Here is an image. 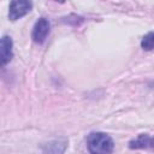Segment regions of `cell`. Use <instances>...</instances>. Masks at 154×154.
<instances>
[{
    "instance_id": "cell-3",
    "label": "cell",
    "mask_w": 154,
    "mask_h": 154,
    "mask_svg": "<svg viewBox=\"0 0 154 154\" xmlns=\"http://www.w3.org/2000/svg\"><path fill=\"white\" fill-rule=\"evenodd\" d=\"M51 30V24L49 20L46 18H38L37 22L35 23L32 31H31V38L35 43H43L49 34Z\"/></svg>"
},
{
    "instance_id": "cell-4",
    "label": "cell",
    "mask_w": 154,
    "mask_h": 154,
    "mask_svg": "<svg viewBox=\"0 0 154 154\" xmlns=\"http://www.w3.org/2000/svg\"><path fill=\"white\" fill-rule=\"evenodd\" d=\"M69 141L65 137L54 138L48 142H45L41 144V152L42 154H64L67 149Z\"/></svg>"
},
{
    "instance_id": "cell-6",
    "label": "cell",
    "mask_w": 154,
    "mask_h": 154,
    "mask_svg": "<svg viewBox=\"0 0 154 154\" xmlns=\"http://www.w3.org/2000/svg\"><path fill=\"white\" fill-rule=\"evenodd\" d=\"M130 149H154V137L149 136L148 134H140L136 138L131 140L129 142Z\"/></svg>"
},
{
    "instance_id": "cell-2",
    "label": "cell",
    "mask_w": 154,
    "mask_h": 154,
    "mask_svg": "<svg viewBox=\"0 0 154 154\" xmlns=\"http://www.w3.org/2000/svg\"><path fill=\"white\" fill-rule=\"evenodd\" d=\"M32 8V4L30 1H11L8 6V18L10 20H17L25 14H28Z\"/></svg>"
},
{
    "instance_id": "cell-5",
    "label": "cell",
    "mask_w": 154,
    "mask_h": 154,
    "mask_svg": "<svg viewBox=\"0 0 154 154\" xmlns=\"http://www.w3.org/2000/svg\"><path fill=\"white\" fill-rule=\"evenodd\" d=\"M13 58V42L8 35H4L0 42V61L1 66H6Z\"/></svg>"
},
{
    "instance_id": "cell-7",
    "label": "cell",
    "mask_w": 154,
    "mask_h": 154,
    "mask_svg": "<svg viewBox=\"0 0 154 154\" xmlns=\"http://www.w3.org/2000/svg\"><path fill=\"white\" fill-rule=\"evenodd\" d=\"M141 48L143 51H153L154 49V31H149L147 32L142 40H141Z\"/></svg>"
},
{
    "instance_id": "cell-1",
    "label": "cell",
    "mask_w": 154,
    "mask_h": 154,
    "mask_svg": "<svg viewBox=\"0 0 154 154\" xmlns=\"http://www.w3.org/2000/svg\"><path fill=\"white\" fill-rule=\"evenodd\" d=\"M85 142L89 154H112L114 150V141L106 132H90Z\"/></svg>"
}]
</instances>
